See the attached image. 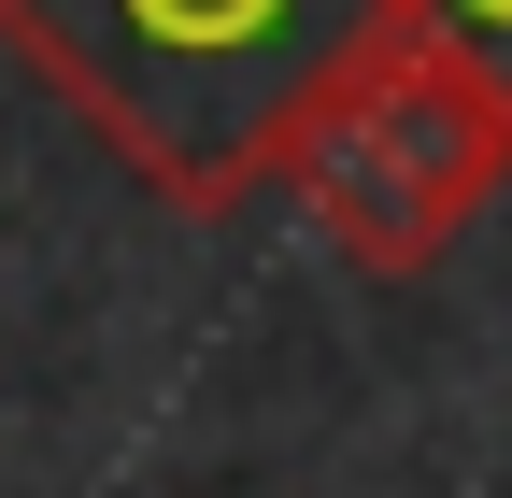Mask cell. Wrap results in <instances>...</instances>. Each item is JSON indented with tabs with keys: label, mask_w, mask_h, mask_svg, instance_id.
Here are the masks:
<instances>
[{
	"label": "cell",
	"mask_w": 512,
	"mask_h": 498,
	"mask_svg": "<svg viewBox=\"0 0 512 498\" xmlns=\"http://www.w3.org/2000/svg\"><path fill=\"white\" fill-rule=\"evenodd\" d=\"M413 15H427L441 43H456V57H484V72L512 86V0H413Z\"/></svg>",
	"instance_id": "3"
},
{
	"label": "cell",
	"mask_w": 512,
	"mask_h": 498,
	"mask_svg": "<svg viewBox=\"0 0 512 498\" xmlns=\"http://www.w3.org/2000/svg\"><path fill=\"white\" fill-rule=\"evenodd\" d=\"M399 15L413 0H0V57L171 214H242Z\"/></svg>",
	"instance_id": "1"
},
{
	"label": "cell",
	"mask_w": 512,
	"mask_h": 498,
	"mask_svg": "<svg viewBox=\"0 0 512 498\" xmlns=\"http://www.w3.org/2000/svg\"><path fill=\"white\" fill-rule=\"evenodd\" d=\"M498 185H512V86L484 72V57H456L427 15L384 29L356 72L313 100V129L285 157V200L370 285H427L484 228Z\"/></svg>",
	"instance_id": "2"
}]
</instances>
